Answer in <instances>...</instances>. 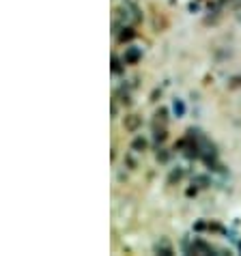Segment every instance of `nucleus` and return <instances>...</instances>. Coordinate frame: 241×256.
I'll list each match as a JSON object with an SVG mask.
<instances>
[{
	"mask_svg": "<svg viewBox=\"0 0 241 256\" xmlns=\"http://www.w3.org/2000/svg\"><path fill=\"white\" fill-rule=\"evenodd\" d=\"M114 18L120 20L123 24H138V22H142V11H140V6L134 2H125V4H120L118 9L114 11Z\"/></svg>",
	"mask_w": 241,
	"mask_h": 256,
	"instance_id": "nucleus-1",
	"label": "nucleus"
},
{
	"mask_svg": "<svg viewBox=\"0 0 241 256\" xmlns=\"http://www.w3.org/2000/svg\"><path fill=\"white\" fill-rule=\"evenodd\" d=\"M183 250H186L188 254H218L220 252L218 248L207 244V241L200 239V237H196L192 244H188V239H186V241H183Z\"/></svg>",
	"mask_w": 241,
	"mask_h": 256,
	"instance_id": "nucleus-2",
	"label": "nucleus"
},
{
	"mask_svg": "<svg viewBox=\"0 0 241 256\" xmlns=\"http://www.w3.org/2000/svg\"><path fill=\"white\" fill-rule=\"evenodd\" d=\"M123 60H125V65H138V62L142 60V48H136V46L125 48Z\"/></svg>",
	"mask_w": 241,
	"mask_h": 256,
	"instance_id": "nucleus-3",
	"label": "nucleus"
},
{
	"mask_svg": "<svg viewBox=\"0 0 241 256\" xmlns=\"http://www.w3.org/2000/svg\"><path fill=\"white\" fill-rule=\"evenodd\" d=\"M136 34H138V32H136V28H134L132 24H125V26L116 32V37H114V39L118 41V44H123V46H125V44H130V41L136 39Z\"/></svg>",
	"mask_w": 241,
	"mask_h": 256,
	"instance_id": "nucleus-4",
	"label": "nucleus"
},
{
	"mask_svg": "<svg viewBox=\"0 0 241 256\" xmlns=\"http://www.w3.org/2000/svg\"><path fill=\"white\" fill-rule=\"evenodd\" d=\"M123 125H125L127 132H138L140 125H142V116H140V114H127L123 118Z\"/></svg>",
	"mask_w": 241,
	"mask_h": 256,
	"instance_id": "nucleus-5",
	"label": "nucleus"
},
{
	"mask_svg": "<svg viewBox=\"0 0 241 256\" xmlns=\"http://www.w3.org/2000/svg\"><path fill=\"white\" fill-rule=\"evenodd\" d=\"M153 252L155 254H162V256H172L174 254V250H172V246L168 244L166 239H162V241H158V244L153 246Z\"/></svg>",
	"mask_w": 241,
	"mask_h": 256,
	"instance_id": "nucleus-6",
	"label": "nucleus"
},
{
	"mask_svg": "<svg viewBox=\"0 0 241 256\" xmlns=\"http://www.w3.org/2000/svg\"><path fill=\"white\" fill-rule=\"evenodd\" d=\"M146 146H148V140H146L144 136H136V138L132 140V146H130V148H132L134 153H144Z\"/></svg>",
	"mask_w": 241,
	"mask_h": 256,
	"instance_id": "nucleus-7",
	"label": "nucleus"
},
{
	"mask_svg": "<svg viewBox=\"0 0 241 256\" xmlns=\"http://www.w3.org/2000/svg\"><path fill=\"white\" fill-rule=\"evenodd\" d=\"M166 138H168L166 125H153V140H155V144H162Z\"/></svg>",
	"mask_w": 241,
	"mask_h": 256,
	"instance_id": "nucleus-8",
	"label": "nucleus"
},
{
	"mask_svg": "<svg viewBox=\"0 0 241 256\" xmlns=\"http://www.w3.org/2000/svg\"><path fill=\"white\" fill-rule=\"evenodd\" d=\"M186 102H183V99H172V114L176 116V118H181V116H186Z\"/></svg>",
	"mask_w": 241,
	"mask_h": 256,
	"instance_id": "nucleus-9",
	"label": "nucleus"
},
{
	"mask_svg": "<svg viewBox=\"0 0 241 256\" xmlns=\"http://www.w3.org/2000/svg\"><path fill=\"white\" fill-rule=\"evenodd\" d=\"M112 74H114V76L125 74V60L118 58L116 54H112Z\"/></svg>",
	"mask_w": 241,
	"mask_h": 256,
	"instance_id": "nucleus-10",
	"label": "nucleus"
},
{
	"mask_svg": "<svg viewBox=\"0 0 241 256\" xmlns=\"http://www.w3.org/2000/svg\"><path fill=\"white\" fill-rule=\"evenodd\" d=\"M153 125H168V110L166 108H160L153 116Z\"/></svg>",
	"mask_w": 241,
	"mask_h": 256,
	"instance_id": "nucleus-11",
	"label": "nucleus"
},
{
	"mask_svg": "<svg viewBox=\"0 0 241 256\" xmlns=\"http://www.w3.org/2000/svg\"><path fill=\"white\" fill-rule=\"evenodd\" d=\"M192 186H196V188H209L211 186V179L207 174H196L194 179H192Z\"/></svg>",
	"mask_w": 241,
	"mask_h": 256,
	"instance_id": "nucleus-12",
	"label": "nucleus"
},
{
	"mask_svg": "<svg viewBox=\"0 0 241 256\" xmlns=\"http://www.w3.org/2000/svg\"><path fill=\"white\" fill-rule=\"evenodd\" d=\"M181 176H183V168H181V166H176L172 172L168 174V186H174V181L179 183V181H181Z\"/></svg>",
	"mask_w": 241,
	"mask_h": 256,
	"instance_id": "nucleus-13",
	"label": "nucleus"
},
{
	"mask_svg": "<svg viewBox=\"0 0 241 256\" xmlns=\"http://www.w3.org/2000/svg\"><path fill=\"white\" fill-rule=\"evenodd\" d=\"M168 158H170V155L164 153V148H162V153H158V160H160V162H168Z\"/></svg>",
	"mask_w": 241,
	"mask_h": 256,
	"instance_id": "nucleus-14",
	"label": "nucleus"
},
{
	"mask_svg": "<svg viewBox=\"0 0 241 256\" xmlns=\"http://www.w3.org/2000/svg\"><path fill=\"white\" fill-rule=\"evenodd\" d=\"M230 6H232L235 11H239V9H241V0H230Z\"/></svg>",
	"mask_w": 241,
	"mask_h": 256,
	"instance_id": "nucleus-15",
	"label": "nucleus"
},
{
	"mask_svg": "<svg viewBox=\"0 0 241 256\" xmlns=\"http://www.w3.org/2000/svg\"><path fill=\"white\" fill-rule=\"evenodd\" d=\"M237 246H239V250H241V241L239 239H237Z\"/></svg>",
	"mask_w": 241,
	"mask_h": 256,
	"instance_id": "nucleus-16",
	"label": "nucleus"
},
{
	"mask_svg": "<svg viewBox=\"0 0 241 256\" xmlns=\"http://www.w3.org/2000/svg\"><path fill=\"white\" fill-rule=\"evenodd\" d=\"M237 84H241V78H237ZM237 84H235V86H237Z\"/></svg>",
	"mask_w": 241,
	"mask_h": 256,
	"instance_id": "nucleus-17",
	"label": "nucleus"
}]
</instances>
